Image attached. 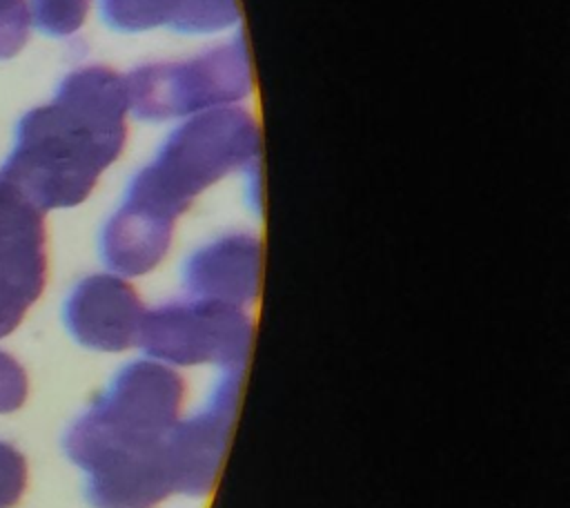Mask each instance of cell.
Masks as SVG:
<instances>
[{
  "instance_id": "8fae6325",
  "label": "cell",
  "mask_w": 570,
  "mask_h": 508,
  "mask_svg": "<svg viewBox=\"0 0 570 508\" xmlns=\"http://www.w3.org/2000/svg\"><path fill=\"white\" fill-rule=\"evenodd\" d=\"M31 9L27 0H0V60L13 58L29 38Z\"/></svg>"
},
{
  "instance_id": "ba28073f",
  "label": "cell",
  "mask_w": 570,
  "mask_h": 508,
  "mask_svg": "<svg viewBox=\"0 0 570 508\" xmlns=\"http://www.w3.org/2000/svg\"><path fill=\"white\" fill-rule=\"evenodd\" d=\"M261 241L238 232L198 247L185 263L187 296L247 307L258 294Z\"/></svg>"
},
{
  "instance_id": "8992f818",
  "label": "cell",
  "mask_w": 570,
  "mask_h": 508,
  "mask_svg": "<svg viewBox=\"0 0 570 508\" xmlns=\"http://www.w3.org/2000/svg\"><path fill=\"white\" fill-rule=\"evenodd\" d=\"M47 283L45 212L0 203V339L11 334Z\"/></svg>"
},
{
  "instance_id": "6da1fadb",
  "label": "cell",
  "mask_w": 570,
  "mask_h": 508,
  "mask_svg": "<svg viewBox=\"0 0 570 508\" xmlns=\"http://www.w3.org/2000/svg\"><path fill=\"white\" fill-rule=\"evenodd\" d=\"M183 397L174 368L134 361L67 428L62 446L82 468L94 508H154L174 492L165 439L180 419Z\"/></svg>"
},
{
  "instance_id": "30bf717a",
  "label": "cell",
  "mask_w": 570,
  "mask_h": 508,
  "mask_svg": "<svg viewBox=\"0 0 570 508\" xmlns=\"http://www.w3.org/2000/svg\"><path fill=\"white\" fill-rule=\"evenodd\" d=\"M89 11V0H31V20L38 31L65 38L76 33Z\"/></svg>"
},
{
  "instance_id": "3957f363",
  "label": "cell",
  "mask_w": 570,
  "mask_h": 508,
  "mask_svg": "<svg viewBox=\"0 0 570 508\" xmlns=\"http://www.w3.org/2000/svg\"><path fill=\"white\" fill-rule=\"evenodd\" d=\"M258 152V123L240 105L183 118L129 180L120 205L174 229L198 194L236 169H249Z\"/></svg>"
},
{
  "instance_id": "7a4b0ae2",
  "label": "cell",
  "mask_w": 570,
  "mask_h": 508,
  "mask_svg": "<svg viewBox=\"0 0 570 508\" xmlns=\"http://www.w3.org/2000/svg\"><path fill=\"white\" fill-rule=\"evenodd\" d=\"M125 76L105 65L69 71L51 102L27 111L0 178L42 212L80 205L127 145Z\"/></svg>"
},
{
  "instance_id": "5b68a950",
  "label": "cell",
  "mask_w": 570,
  "mask_h": 508,
  "mask_svg": "<svg viewBox=\"0 0 570 508\" xmlns=\"http://www.w3.org/2000/svg\"><path fill=\"white\" fill-rule=\"evenodd\" d=\"M138 348L165 365L216 363L243 370L252 345V321L245 307L187 296L145 310Z\"/></svg>"
},
{
  "instance_id": "4fadbf2b",
  "label": "cell",
  "mask_w": 570,
  "mask_h": 508,
  "mask_svg": "<svg viewBox=\"0 0 570 508\" xmlns=\"http://www.w3.org/2000/svg\"><path fill=\"white\" fill-rule=\"evenodd\" d=\"M29 381L24 368L0 350V414L16 412L27 401Z\"/></svg>"
},
{
  "instance_id": "52a82bcc",
  "label": "cell",
  "mask_w": 570,
  "mask_h": 508,
  "mask_svg": "<svg viewBox=\"0 0 570 508\" xmlns=\"http://www.w3.org/2000/svg\"><path fill=\"white\" fill-rule=\"evenodd\" d=\"M145 305L120 274H91L69 292L62 321L69 334L89 350L122 352L138 343Z\"/></svg>"
},
{
  "instance_id": "9c48e42d",
  "label": "cell",
  "mask_w": 570,
  "mask_h": 508,
  "mask_svg": "<svg viewBox=\"0 0 570 508\" xmlns=\"http://www.w3.org/2000/svg\"><path fill=\"white\" fill-rule=\"evenodd\" d=\"M185 0H100L102 20L125 33L149 31L156 27L174 29Z\"/></svg>"
},
{
  "instance_id": "277c9868",
  "label": "cell",
  "mask_w": 570,
  "mask_h": 508,
  "mask_svg": "<svg viewBox=\"0 0 570 508\" xmlns=\"http://www.w3.org/2000/svg\"><path fill=\"white\" fill-rule=\"evenodd\" d=\"M129 116L147 123L183 120L243 102L252 87V58L243 38L187 60L136 67L125 76Z\"/></svg>"
},
{
  "instance_id": "7c38bea8",
  "label": "cell",
  "mask_w": 570,
  "mask_h": 508,
  "mask_svg": "<svg viewBox=\"0 0 570 508\" xmlns=\"http://www.w3.org/2000/svg\"><path fill=\"white\" fill-rule=\"evenodd\" d=\"M27 490V459L9 441H0V508H13Z\"/></svg>"
}]
</instances>
